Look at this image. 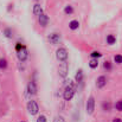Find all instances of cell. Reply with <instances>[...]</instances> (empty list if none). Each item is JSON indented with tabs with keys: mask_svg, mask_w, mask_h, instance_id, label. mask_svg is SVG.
Wrapping results in <instances>:
<instances>
[{
	"mask_svg": "<svg viewBox=\"0 0 122 122\" xmlns=\"http://www.w3.org/2000/svg\"><path fill=\"white\" fill-rule=\"evenodd\" d=\"M53 122H65V120H64V117H62V116H56Z\"/></svg>",
	"mask_w": 122,
	"mask_h": 122,
	"instance_id": "22",
	"label": "cell"
},
{
	"mask_svg": "<svg viewBox=\"0 0 122 122\" xmlns=\"http://www.w3.org/2000/svg\"><path fill=\"white\" fill-rule=\"evenodd\" d=\"M90 55H91L92 58H100V57L102 56V53H100L98 51H94V52H91Z\"/></svg>",
	"mask_w": 122,
	"mask_h": 122,
	"instance_id": "20",
	"label": "cell"
},
{
	"mask_svg": "<svg viewBox=\"0 0 122 122\" xmlns=\"http://www.w3.org/2000/svg\"><path fill=\"white\" fill-rule=\"evenodd\" d=\"M17 56H18V59H19L20 62H25V61L27 59V57H29V51H27V49H26L25 46H23V49L18 51Z\"/></svg>",
	"mask_w": 122,
	"mask_h": 122,
	"instance_id": "6",
	"label": "cell"
},
{
	"mask_svg": "<svg viewBox=\"0 0 122 122\" xmlns=\"http://www.w3.org/2000/svg\"><path fill=\"white\" fill-rule=\"evenodd\" d=\"M97 65H98V61H97V58H92V59L89 62V66H90L91 69L97 68Z\"/></svg>",
	"mask_w": 122,
	"mask_h": 122,
	"instance_id": "14",
	"label": "cell"
},
{
	"mask_svg": "<svg viewBox=\"0 0 122 122\" xmlns=\"http://www.w3.org/2000/svg\"><path fill=\"white\" fill-rule=\"evenodd\" d=\"M58 71H59V76H61V77H66L68 71H69V64L66 63V61H64V62L59 65Z\"/></svg>",
	"mask_w": 122,
	"mask_h": 122,
	"instance_id": "4",
	"label": "cell"
},
{
	"mask_svg": "<svg viewBox=\"0 0 122 122\" xmlns=\"http://www.w3.org/2000/svg\"><path fill=\"white\" fill-rule=\"evenodd\" d=\"M74 94H75V86H74V83H70L65 88V91L63 94V97H64L65 101H70L74 97Z\"/></svg>",
	"mask_w": 122,
	"mask_h": 122,
	"instance_id": "1",
	"label": "cell"
},
{
	"mask_svg": "<svg viewBox=\"0 0 122 122\" xmlns=\"http://www.w3.org/2000/svg\"><path fill=\"white\" fill-rule=\"evenodd\" d=\"M114 61H115V63L121 64V63H122V56H121V55H116V56L114 57Z\"/></svg>",
	"mask_w": 122,
	"mask_h": 122,
	"instance_id": "19",
	"label": "cell"
},
{
	"mask_svg": "<svg viewBox=\"0 0 122 122\" xmlns=\"http://www.w3.org/2000/svg\"><path fill=\"white\" fill-rule=\"evenodd\" d=\"M27 92L31 95H36L37 94V84L35 81H30L27 84Z\"/></svg>",
	"mask_w": 122,
	"mask_h": 122,
	"instance_id": "8",
	"label": "cell"
},
{
	"mask_svg": "<svg viewBox=\"0 0 122 122\" xmlns=\"http://www.w3.org/2000/svg\"><path fill=\"white\" fill-rule=\"evenodd\" d=\"M104 68H106V69H110V68H112L110 63H109V62H106V63H104Z\"/></svg>",
	"mask_w": 122,
	"mask_h": 122,
	"instance_id": "25",
	"label": "cell"
},
{
	"mask_svg": "<svg viewBox=\"0 0 122 122\" xmlns=\"http://www.w3.org/2000/svg\"><path fill=\"white\" fill-rule=\"evenodd\" d=\"M107 84V77L106 76H100L98 78H97V81H96V85H97V88H103L104 85Z\"/></svg>",
	"mask_w": 122,
	"mask_h": 122,
	"instance_id": "10",
	"label": "cell"
},
{
	"mask_svg": "<svg viewBox=\"0 0 122 122\" xmlns=\"http://www.w3.org/2000/svg\"><path fill=\"white\" fill-rule=\"evenodd\" d=\"M64 12H65V14H71V13L74 12V8H72V6H65V8H64Z\"/></svg>",
	"mask_w": 122,
	"mask_h": 122,
	"instance_id": "18",
	"label": "cell"
},
{
	"mask_svg": "<svg viewBox=\"0 0 122 122\" xmlns=\"http://www.w3.org/2000/svg\"><path fill=\"white\" fill-rule=\"evenodd\" d=\"M47 41H50L52 45H57V44L61 43L62 38H61V35H59V33H51V35H49Z\"/></svg>",
	"mask_w": 122,
	"mask_h": 122,
	"instance_id": "7",
	"label": "cell"
},
{
	"mask_svg": "<svg viewBox=\"0 0 122 122\" xmlns=\"http://www.w3.org/2000/svg\"><path fill=\"white\" fill-rule=\"evenodd\" d=\"M38 20H39V24H41V27H46V25H47V23H49V18H47V15L46 14H41L39 17H38Z\"/></svg>",
	"mask_w": 122,
	"mask_h": 122,
	"instance_id": "9",
	"label": "cell"
},
{
	"mask_svg": "<svg viewBox=\"0 0 122 122\" xmlns=\"http://www.w3.org/2000/svg\"><path fill=\"white\" fill-rule=\"evenodd\" d=\"M95 110V98L92 96H90L88 98V102H86V113L89 115H91Z\"/></svg>",
	"mask_w": 122,
	"mask_h": 122,
	"instance_id": "5",
	"label": "cell"
},
{
	"mask_svg": "<svg viewBox=\"0 0 122 122\" xmlns=\"http://www.w3.org/2000/svg\"><path fill=\"white\" fill-rule=\"evenodd\" d=\"M4 35H5L6 38H10V39L13 37V35H12V30H11V29H5V30H4Z\"/></svg>",
	"mask_w": 122,
	"mask_h": 122,
	"instance_id": "16",
	"label": "cell"
},
{
	"mask_svg": "<svg viewBox=\"0 0 122 122\" xmlns=\"http://www.w3.org/2000/svg\"><path fill=\"white\" fill-rule=\"evenodd\" d=\"M27 110H29V113H30L31 115H36V114H38L39 108H38L37 102H36V101H30V102L27 103Z\"/></svg>",
	"mask_w": 122,
	"mask_h": 122,
	"instance_id": "3",
	"label": "cell"
},
{
	"mask_svg": "<svg viewBox=\"0 0 122 122\" xmlns=\"http://www.w3.org/2000/svg\"><path fill=\"white\" fill-rule=\"evenodd\" d=\"M78 26H80L78 20H72V21H70V24H69V27H70L71 30H77Z\"/></svg>",
	"mask_w": 122,
	"mask_h": 122,
	"instance_id": "13",
	"label": "cell"
},
{
	"mask_svg": "<svg viewBox=\"0 0 122 122\" xmlns=\"http://www.w3.org/2000/svg\"><path fill=\"white\" fill-rule=\"evenodd\" d=\"M115 108H116L119 112H122V101L116 102V104H115Z\"/></svg>",
	"mask_w": 122,
	"mask_h": 122,
	"instance_id": "21",
	"label": "cell"
},
{
	"mask_svg": "<svg viewBox=\"0 0 122 122\" xmlns=\"http://www.w3.org/2000/svg\"><path fill=\"white\" fill-rule=\"evenodd\" d=\"M56 57H57V59L61 61V62L66 61V59H68V51H66V49L59 47V49L57 50V52H56Z\"/></svg>",
	"mask_w": 122,
	"mask_h": 122,
	"instance_id": "2",
	"label": "cell"
},
{
	"mask_svg": "<svg viewBox=\"0 0 122 122\" xmlns=\"http://www.w3.org/2000/svg\"><path fill=\"white\" fill-rule=\"evenodd\" d=\"M107 43H108L109 45H114V44L116 43L115 36H114V35H108V36H107Z\"/></svg>",
	"mask_w": 122,
	"mask_h": 122,
	"instance_id": "12",
	"label": "cell"
},
{
	"mask_svg": "<svg viewBox=\"0 0 122 122\" xmlns=\"http://www.w3.org/2000/svg\"><path fill=\"white\" fill-rule=\"evenodd\" d=\"M21 49H23V45H21L20 43H18V44L15 45V50H17V52H18L19 50H21Z\"/></svg>",
	"mask_w": 122,
	"mask_h": 122,
	"instance_id": "24",
	"label": "cell"
},
{
	"mask_svg": "<svg viewBox=\"0 0 122 122\" xmlns=\"http://www.w3.org/2000/svg\"><path fill=\"white\" fill-rule=\"evenodd\" d=\"M37 122H47V121H46V117H45L44 115H41V116L37 119Z\"/></svg>",
	"mask_w": 122,
	"mask_h": 122,
	"instance_id": "23",
	"label": "cell"
},
{
	"mask_svg": "<svg viewBox=\"0 0 122 122\" xmlns=\"http://www.w3.org/2000/svg\"><path fill=\"white\" fill-rule=\"evenodd\" d=\"M75 78H76V82H78V83H81V82L83 81V71H82V70H78V71H77Z\"/></svg>",
	"mask_w": 122,
	"mask_h": 122,
	"instance_id": "15",
	"label": "cell"
},
{
	"mask_svg": "<svg viewBox=\"0 0 122 122\" xmlns=\"http://www.w3.org/2000/svg\"><path fill=\"white\" fill-rule=\"evenodd\" d=\"M113 122H122V120H121V119H114V120H113Z\"/></svg>",
	"mask_w": 122,
	"mask_h": 122,
	"instance_id": "26",
	"label": "cell"
},
{
	"mask_svg": "<svg viewBox=\"0 0 122 122\" xmlns=\"http://www.w3.org/2000/svg\"><path fill=\"white\" fill-rule=\"evenodd\" d=\"M33 14L37 15V17H39L41 14H43V8H41V6L39 4H36L33 6Z\"/></svg>",
	"mask_w": 122,
	"mask_h": 122,
	"instance_id": "11",
	"label": "cell"
},
{
	"mask_svg": "<svg viewBox=\"0 0 122 122\" xmlns=\"http://www.w3.org/2000/svg\"><path fill=\"white\" fill-rule=\"evenodd\" d=\"M7 68V61L5 58H0V69H6Z\"/></svg>",
	"mask_w": 122,
	"mask_h": 122,
	"instance_id": "17",
	"label": "cell"
}]
</instances>
